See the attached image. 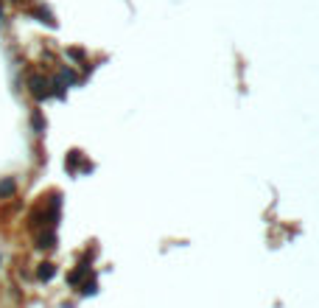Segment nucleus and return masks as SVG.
<instances>
[{
	"label": "nucleus",
	"mask_w": 319,
	"mask_h": 308,
	"mask_svg": "<svg viewBox=\"0 0 319 308\" xmlns=\"http://www.w3.org/2000/svg\"><path fill=\"white\" fill-rule=\"evenodd\" d=\"M50 275H53V266H50V264H42V269H39V278H42V280H48Z\"/></svg>",
	"instance_id": "f257e3e1"
}]
</instances>
